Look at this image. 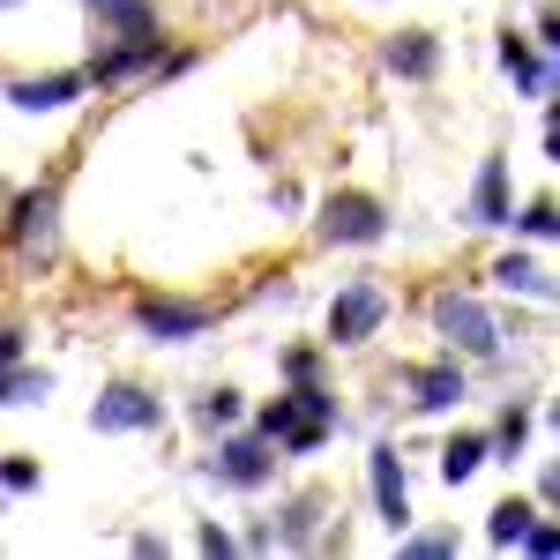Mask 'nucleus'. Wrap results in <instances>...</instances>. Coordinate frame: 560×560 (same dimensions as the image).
I'll list each match as a JSON object with an SVG mask.
<instances>
[{"label": "nucleus", "instance_id": "obj_1", "mask_svg": "<svg viewBox=\"0 0 560 560\" xmlns=\"http://www.w3.org/2000/svg\"><path fill=\"white\" fill-rule=\"evenodd\" d=\"M433 322H441V337H456L471 359H493V351H501V329H493V314L478 300H456V292H448V300L433 306Z\"/></svg>", "mask_w": 560, "mask_h": 560}, {"label": "nucleus", "instance_id": "obj_2", "mask_svg": "<svg viewBox=\"0 0 560 560\" xmlns=\"http://www.w3.org/2000/svg\"><path fill=\"white\" fill-rule=\"evenodd\" d=\"M382 314H388V300L374 292V284H345L337 306H329V345H359V337H374Z\"/></svg>", "mask_w": 560, "mask_h": 560}, {"label": "nucleus", "instance_id": "obj_3", "mask_svg": "<svg viewBox=\"0 0 560 560\" xmlns=\"http://www.w3.org/2000/svg\"><path fill=\"white\" fill-rule=\"evenodd\" d=\"M158 419H165V404H158V396H150V388H105V396H97V411H90V427L97 433H135V427H158Z\"/></svg>", "mask_w": 560, "mask_h": 560}, {"label": "nucleus", "instance_id": "obj_4", "mask_svg": "<svg viewBox=\"0 0 560 560\" xmlns=\"http://www.w3.org/2000/svg\"><path fill=\"white\" fill-rule=\"evenodd\" d=\"M388 217L382 202H366V195H337L329 210H322V240H345V247H366V240H382Z\"/></svg>", "mask_w": 560, "mask_h": 560}, {"label": "nucleus", "instance_id": "obj_5", "mask_svg": "<svg viewBox=\"0 0 560 560\" xmlns=\"http://www.w3.org/2000/svg\"><path fill=\"white\" fill-rule=\"evenodd\" d=\"M142 329H150L158 345H187V337H202V329H210V306H179V300H142Z\"/></svg>", "mask_w": 560, "mask_h": 560}, {"label": "nucleus", "instance_id": "obj_6", "mask_svg": "<svg viewBox=\"0 0 560 560\" xmlns=\"http://www.w3.org/2000/svg\"><path fill=\"white\" fill-rule=\"evenodd\" d=\"M366 471H374V509L388 516V530H404V523H411V493H404V464H396V448H374Z\"/></svg>", "mask_w": 560, "mask_h": 560}, {"label": "nucleus", "instance_id": "obj_7", "mask_svg": "<svg viewBox=\"0 0 560 560\" xmlns=\"http://www.w3.org/2000/svg\"><path fill=\"white\" fill-rule=\"evenodd\" d=\"M90 75H38V83H8V97L23 105V113H60V105H75L83 97Z\"/></svg>", "mask_w": 560, "mask_h": 560}, {"label": "nucleus", "instance_id": "obj_8", "mask_svg": "<svg viewBox=\"0 0 560 560\" xmlns=\"http://www.w3.org/2000/svg\"><path fill=\"white\" fill-rule=\"evenodd\" d=\"M15 247L23 255H52V195H23L15 202Z\"/></svg>", "mask_w": 560, "mask_h": 560}, {"label": "nucleus", "instance_id": "obj_9", "mask_svg": "<svg viewBox=\"0 0 560 560\" xmlns=\"http://www.w3.org/2000/svg\"><path fill=\"white\" fill-rule=\"evenodd\" d=\"M217 478L261 486V478H269V448H261V441H224V448H217Z\"/></svg>", "mask_w": 560, "mask_h": 560}, {"label": "nucleus", "instance_id": "obj_10", "mask_svg": "<svg viewBox=\"0 0 560 560\" xmlns=\"http://www.w3.org/2000/svg\"><path fill=\"white\" fill-rule=\"evenodd\" d=\"M501 68H509V75H516V83L530 90V97H546V90H553V68H546V60H538V52H530V45L516 38V31L501 38Z\"/></svg>", "mask_w": 560, "mask_h": 560}, {"label": "nucleus", "instance_id": "obj_11", "mask_svg": "<svg viewBox=\"0 0 560 560\" xmlns=\"http://www.w3.org/2000/svg\"><path fill=\"white\" fill-rule=\"evenodd\" d=\"M493 284H501V292H523V300H546V292H553V277L530 255H501L493 261Z\"/></svg>", "mask_w": 560, "mask_h": 560}, {"label": "nucleus", "instance_id": "obj_12", "mask_svg": "<svg viewBox=\"0 0 560 560\" xmlns=\"http://www.w3.org/2000/svg\"><path fill=\"white\" fill-rule=\"evenodd\" d=\"M433 60H441V45L427 31H404V38H388V68L396 75H433Z\"/></svg>", "mask_w": 560, "mask_h": 560}, {"label": "nucleus", "instance_id": "obj_13", "mask_svg": "<svg viewBox=\"0 0 560 560\" xmlns=\"http://www.w3.org/2000/svg\"><path fill=\"white\" fill-rule=\"evenodd\" d=\"M456 396H464V374H456V366L411 374V404H419V411H441V404H456Z\"/></svg>", "mask_w": 560, "mask_h": 560}, {"label": "nucleus", "instance_id": "obj_14", "mask_svg": "<svg viewBox=\"0 0 560 560\" xmlns=\"http://www.w3.org/2000/svg\"><path fill=\"white\" fill-rule=\"evenodd\" d=\"M478 224H509V173H501V158L478 165Z\"/></svg>", "mask_w": 560, "mask_h": 560}, {"label": "nucleus", "instance_id": "obj_15", "mask_svg": "<svg viewBox=\"0 0 560 560\" xmlns=\"http://www.w3.org/2000/svg\"><path fill=\"white\" fill-rule=\"evenodd\" d=\"M478 464H486V441H478V433H456V441L441 448V478H448V486H464Z\"/></svg>", "mask_w": 560, "mask_h": 560}, {"label": "nucleus", "instance_id": "obj_16", "mask_svg": "<svg viewBox=\"0 0 560 560\" xmlns=\"http://www.w3.org/2000/svg\"><path fill=\"white\" fill-rule=\"evenodd\" d=\"M523 530H530V509H523V501H501L493 523H486V538H493V546H516Z\"/></svg>", "mask_w": 560, "mask_h": 560}, {"label": "nucleus", "instance_id": "obj_17", "mask_svg": "<svg viewBox=\"0 0 560 560\" xmlns=\"http://www.w3.org/2000/svg\"><path fill=\"white\" fill-rule=\"evenodd\" d=\"M97 15H113V23H128V31H142L150 15H142V0H90Z\"/></svg>", "mask_w": 560, "mask_h": 560}, {"label": "nucleus", "instance_id": "obj_18", "mask_svg": "<svg viewBox=\"0 0 560 560\" xmlns=\"http://www.w3.org/2000/svg\"><path fill=\"white\" fill-rule=\"evenodd\" d=\"M523 232H530V240H553V232H560L553 202H530V210H523Z\"/></svg>", "mask_w": 560, "mask_h": 560}, {"label": "nucleus", "instance_id": "obj_19", "mask_svg": "<svg viewBox=\"0 0 560 560\" xmlns=\"http://www.w3.org/2000/svg\"><path fill=\"white\" fill-rule=\"evenodd\" d=\"M202 419H210V427H232V419H240V396H232V388H217L210 404H202Z\"/></svg>", "mask_w": 560, "mask_h": 560}, {"label": "nucleus", "instance_id": "obj_20", "mask_svg": "<svg viewBox=\"0 0 560 560\" xmlns=\"http://www.w3.org/2000/svg\"><path fill=\"white\" fill-rule=\"evenodd\" d=\"M0 486H8V493H31V486H38V464H23V456L0 464Z\"/></svg>", "mask_w": 560, "mask_h": 560}, {"label": "nucleus", "instance_id": "obj_21", "mask_svg": "<svg viewBox=\"0 0 560 560\" xmlns=\"http://www.w3.org/2000/svg\"><path fill=\"white\" fill-rule=\"evenodd\" d=\"M523 433H530V411H509V419H501V448H509V456L523 448Z\"/></svg>", "mask_w": 560, "mask_h": 560}, {"label": "nucleus", "instance_id": "obj_22", "mask_svg": "<svg viewBox=\"0 0 560 560\" xmlns=\"http://www.w3.org/2000/svg\"><path fill=\"white\" fill-rule=\"evenodd\" d=\"M523 546H530V553H538V560H553V546H560V538H553V530H546V523H538V516H530V530H523Z\"/></svg>", "mask_w": 560, "mask_h": 560}, {"label": "nucleus", "instance_id": "obj_23", "mask_svg": "<svg viewBox=\"0 0 560 560\" xmlns=\"http://www.w3.org/2000/svg\"><path fill=\"white\" fill-rule=\"evenodd\" d=\"M411 553H419V560H441V553H456V538H448V530H433V538H411Z\"/></svg>", "mask_w": 560, "mask_h": 560}, {"label": "nucleus", "instance_id": "obj_24", "mask_svg": "<svg viewBox=\"0 0 560 560\" xmlns=\"http://www.w3.org/2000/svg\"><path fill=\"white\" fill-rule=\"evenodd\" d=\"M0 8H8V0H0Z\"/></svg>", "mask_w": 560, "mask_h": 560}]
</instances>
